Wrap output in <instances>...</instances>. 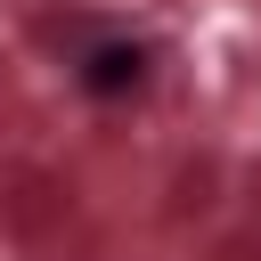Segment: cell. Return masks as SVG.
<instances>
[{"label":"cell","mask_w":261,"mask_h":261,"mask_svg":"<svg viewBox=\"0 0 261 261\" xmlns=\"http://www.w3.org/2000/svg\"><path fill=\"white\" fill-rule=\"evenodd\" d=\"M147 82V49L139 41H98L90 57H82V90L90 98H130Z\"/></svg>","instance_id":"cell-1"}]
</instances>
